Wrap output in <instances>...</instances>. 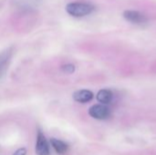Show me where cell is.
Wrapping results in <instances>:
<instances>
[{
  "instance_id": "obj_1",
  "label": "cell",
  "mask_w": 156,
  "mask_h": 155,
  "mask_svg": "<svg viewBox=\"0 0 156 155\" xmlns=\"http://www.w3.org/2000/svg\"><path fill=\"white\" fill-rule=\"evenodd\" d=\"M95 7L89 3L83 2H74L69 3L66 5L67 13L74 17H82L91 14L94 11Z\"/></svg>"
},
{
  "instance_id": "obj_2",
  "label": "cell",
  "mask_w": 156,
  "mask_h": 155,
  "mask_svg": "<svg viewBox=\"0 0 156 155\" xmlns=\"http://www.w3.org/2000/svg\"><path fill=\"white\" fill-rule=\"evenodd\" d=\"M89 114L96 120H107L111 116V110L105 104H96L90 108Z\"/></svg>"
},
{
  "instance_id": "obj_3",
  "label": "cell",
  "mask_w": 156,
  "mask_h": 155,
  "mask_svg": "<svg viewBox=\"0 0 156 155\" xmlns=\"http://www.w3.org/2000/svg\"><path fill=\"white\" fill-rule=\"evenodd\" d=\"M13 54H14L13 48H7L0 52V79L5 74L8 66L11 62Z\"/></svg>"
},
{
  "instance_id": "obj_4",
  "label": "cell",
  "mask_w": 156,
  "mask_h": 155,
  "mask_svg": "<svg viewBox=\"0 0 156 155\" xmlns=\"http://www.w3.org/2000/svg\"><path fill=\"white\" fill-rule=\"evenodd\" d=\"M123 16L129 22H132L133 24H136V25H140V26L145 25L148 22V18L146 17V16L140 13L139 11L126 10L123 13Z\"/></svg>"
},
{
  "instance_id": "obj_5",
  "label": "cell",
  "mask_w": 156,
  "mask_h": 155,
  "mask_svg": "<svg viewBox=\"0 0 156 155\" xmlns=\"http://www.w3.org/2000/svg\"><path fill=\"white\" fill-rule=\"evenodd\" d=\"M36 153L37 155H49V147L47 143V140L44 134L38 131L37 144H36Z\"/></svg>"
},
{
  "instance_id": "obj_6",
  "label": "cell",
  "mask_w": 156,
  "mask_h": 155,
  "mask_svg": "<svg viewBox=\"0 0 156 155\" xmlns=\"http://www.w3.org/2000/svg\"><path fill=\"white\" fill-rule=\"evenodd\" d=\"M93 99V93L89 90H80L73 93V100L80 103H86Z\"/></svg>"
},
{
  "instance_id": "obj_7",
  "label": "cell",
  "mask_w": 156,
  "mask_h": 155,
  "mask_svg": "<svg viewBox=\"0 0 156 155\" xmlns=\"http://www.w3.org/2000/svg\"><path fill=\"white\" fill-rule=\"evenodd\" d=\"M113 98V94L110 90H101L98 94H97V100L99 102H101V104H109L112 102Z\"/></svg>"
},
{
  "instance_id": "obj_8",
  "label": "cell",
  "mask_w": 156,
  "mask_h": 155,
  "mask_svg": "<svg viewBox=\"0 0 156 155\" xmlns=\"http://www.w3.org/2000/svg\"><path fill=\"white\" fill-rule=\"evenodd\" d=\"M51 145L57 153L60 155L66 154L69 151V145L62 141L57 139H51Z\"/></svg>"
},
{
  "instance_id": "obj_9",
  "label": "cell",
  "mask_w": 156,
  "mask_h": 155,
  "mask_svg": "<svg viewBox=\"0 0 156 155\" xmlns=\"http://www.w3.org/2000/svg\"><path fill=\"white\" fill-rule=\"evenodd\" d=\"M61 69L64 73H67V74H72L74 71H75V66L73 64H66V65H63L61 67Z\"/></svg>"
},
{
  "instance_id": "obj_10",
  "label": "cell",
  "mask_w": 156,
  "mask_h": 155,
  "mask_svg": "<svg viewBox=\"0 0 156 155\" xmlns=\"http://www.w3.org/2000/svg\"><path fill=\"white\" fill-rule=\"evenodd\" d=\"M26 153H27V150L25 148H21L18 149L13 155H26Z\"/></svg>"
}]
</instances>
